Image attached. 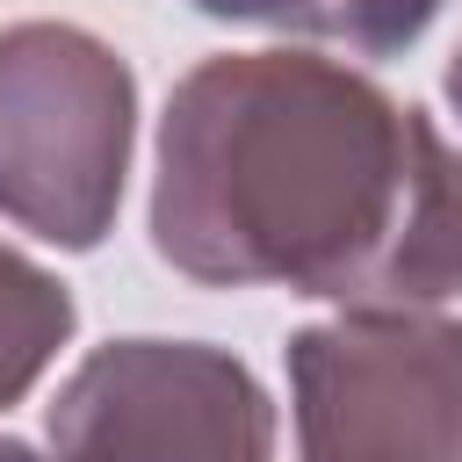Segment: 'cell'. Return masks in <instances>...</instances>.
<instances>
[{
  "label": "cell",
  "mask_w": 462,
  "mask_h": 462,
  "mask_svg": "<svg viewBox=\"0 0 462 462\" xmlns=\"http://www.w3.org/2000/svg\"><path fill=\"white\" fill-rule=\"evenodd\" d=\"M152 245L202 289L440 310L462 296V152L339 58L224 51L166 94Z\"/></svg>",
  "instance_id": "cell-1"
},
{
  "label": "cell",
  "mask_w": 462,
  "mask_h": 462,
  "mask_svg": "<svg viewBox=\"0 0 462 462\" xmlns=\"http://www.w3.org/2000/svg\"><path fill=\"white\" fill-rule=\"evenodd\" d=\"M137 144V79L79 22L0 29V217L43 245L94 253L116 231Z\"/></svg>",
  "instance_id": "cell-2"
},
{
  "label": "cell",
  "mask_w": 462,
  "mask_h": 462,
  "mask_svg": "<svg viewBox=\"0 0 462 462\" xmlns=\"http://www.w3.org/2000/svg\"><path fill=\"white\" fill-rule=\"evenodd\" d=\"M296 462H462V318L339 310L289 339Z\"/></svg>",
  "instance_id": "cell-3"
},
{
  "label": "cell",
  "mask_w": 462,
  "mask_h": 462,
  "mask_svg": "<svg viewBox=\"0 0 462 462\" xmlns=\"http://www.w3.org/2000/svg\"><path fill=\"white\" fill-rule=\"evenodd\" d=\"M58 462H274L260 375L209 339H108L51 397Z\"/></svg>",
  "instance_id": "cell-4"
},
{
  "label": "cell",
  "mask_w": 462,
  "mask_h": 462,
  "mask_svg": "<svg viewBox=\"0 0 462 462\" xmlns=\"http://www.w3.org/2000/svg\"><path fill=\"white\" fill-rule=\"evenodd\" d=\"M188 7L195 14H217V22L274 29V36L339 43L354 58H397L440 14V0H188Z\"/></svg>",
  "instance_id": "cell-5"
},
{
  "label": "cell",
  "mask_w": 462,
  "mask_h": 462,
  "mask_svg": "<svg viewBox=\"0 0 462 462\" xmlns=\"http://www.w3.org/2000/svg\"><path fill=\"white\" fill-rule=\"evenodd\" d=\"M72 325H79L72 289L51 267H36L29 253L0 245V411L43 383V368L72 339Z\"/></svg>",
  "instance_id": "cell-6"
},
{
  "label": "cell",
  "mask_w": 462,
  "mask_h": 462,
  "mask_svg": "<svg viewBox=\"0 0 462 462\" xmlns=\"http://www.w3.org/2000/svg\"><path fill=\"white\" fill-rule=\"evenodd\" d=\"M0 462H43V455H36L29 440H0Z\"/></svg>",
  "instance_id": "cell-7"
},
{
  "label": "cell",
  "mask_w": 462,
  "mask_h": 462,
  "mask_svg": "<svg viewBox=\"0 0 462 462\" xmlns=\"http://www.w3.org/2000/svg\"><path fill=\"white\" fill-rule=\"evenodd\" d=\"M448 101H455V116H462V51L448 58Z\"/></svg>",
  "instance_id": "cell-8"
}]
</instances>
